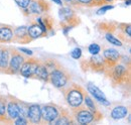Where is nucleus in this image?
I'll list each match as a JSON object with an SVG mask.
<instances>
[{
    "label": "nucleus",
    "instance_id": "1",
    "mask_svg": "<svg viewBox=\"0 0 131 125\" xmlns=\"http://www.w3.org/2000/svg\"><path fill=\"white\" fill-rule=\"evenodd\" d=\"M64 93L66 102L71 108L81 106L84 103V98L88 94L81 85L71 83L62 90Z\"/></svg>",
    "mask_w": 131,
    "mask_h": 125
},
{
    "label": "nucleus",
    "instance_id": "2",
    "mask_svg": "<svg viewBox=\"0 0 131 125\" xmlns=\"http://www.w3.org/2000/svg\"><path fill=\"white\" fill-rule=\"evenodd\" d=\"M104 74L111 79L114 84L125 85L130 82V66L117 62L113 67L107 69Z\"/></svg>",
    "mask_w": 131,
    "mask_h": 125
},
{
    "label": "nucleus",
    "instance_id": "3",
    "mask_svg": "<svg viewBox=\"0 0 131 125\" xmlns=\"http://www.w3.org/2000/svg\"><path fill=\"white\" fill-rule=\"evenodd\" d=\"M71 81H72L71 73L62 65L58 66L49 75V83H50L54 88L60 90H63L66 86H68L71 83Z\"/></svg>",
    "mask_w": 131,
    "mask_h": 125
},
{
    "label": "nucleus",
    "instance_id": "4",
    "mask_svg": "<svg viewBox=\"0 0 131 125\" xmlns=\"http://www.w3.org/2000/svg\"><path fill=\"white\" fill-rule=\"evenodd\" d=\"M50 8V5L47 0H30L28 6L21 9L24 16H38L47 13Z\"/></svg>",
    "mask_w": 131,
    "mask_h": 125
},
{
    "label": "nucleus",
    "instance_id": "5",
    "mask_svg": "<svg viewBox=\"0 0 131 125\" xmlns=\"http://www.w3.org/2000/svg\"><path fill=\"white\" fill-rule=\"evenodd\" d=\"M71 113L73 115L74 120L78 124L85 125L95 122L94 114L85 105H81V106H78V107L71 108Z\"/></svg>",
    "mask_w": 131,
    "mask_h": 125
},
{
    "label": "nucleus",
    "instance_id": "6",
    "mask_svg": "<svg viewBox=\"0 0 131 125\" xmlns=\"http://www.w3.org/2000/svg\"><path fill=\"white\" fill-rule=\"evenodd\" d=\"M62 107L54 104V103H48L40 107L41 113V123L46 124H52L61 113Z\"/></svg>",
    "mask_w": 131,
    "mask_h": 125
},
{
    "label": "nucleus",
    "instance_id": "7",
    "mask_svg": "<svg viewBox=\"0 0 131 125\" xmlns=\"http://www.w3.org/2000/svg\"><path fill=\"white\" fill-rule=\"evenodd\" d=\"M25 59L26 58L23 56V54L21 51H18L16 48L10 47V59H9V64H8L6 74L7 75L19 74V70L21 68V65L23 64Z\"/></svg>",
    "mask_w": 131,
    "mask_h": 125
},
{
    "label": "nucleus",
    "instance_id": "8",
    "mask_svg": "<svg viewBox=\"0 0 131 125\" xmlns=\"http://www.w3.org/2000/svg\"><path fill=\"white\" fill-rule=\"evenodd\" d=\"M86 64V66H82L84 71H92L95 73H105L107 70L105 62L103 60V57L100 55H94L91 58H89L87 61L83 62Z\"/></svg>",
    "mask_w": 131,
    "mask_h": 125
},
{
    "label": "nucleus",
    "instance_id": "9",
    "mask_svg": "<svg viewBox=\"0 0 131 125\" xmlns=\"http://www.w3.org/2000/svg\"><path fill=\"white\" fill-rule=\"evenodd\" d=\"M59 15L61 17V24H68L75 27L80 23V18L77 16L75 11L71 7H62L59 10Z\"/></svg>",
    "mask_w": 131,
    "mask_h": 125
},
{
    "label": "nucleus",
    "instance_id": "10",
    "mask_svg": "<svg viewBox=\"0 0 131 125\" xmlns=\"http://www.w3.org/2000/svg\"><path fill=\"white\" fill-rule=\"evenodd\" d=\"M38 62H39V60L32 59V58H26L19 70L20 76L26 79H33Z\"/></svg>",
    "mask_w": 131,
    "mask_h": 125
},
{
    "label": "nucleus",
    "instance_id": "11",
    "mask_svg": "<svg viewBox=\"0 0 131 125\" xmlns=\"http://www.w3.org/2000/svg\"><path fill=\"white\" fill-rule=\"evenodd\" d=\"M103 60L107 69L113 67L121 61V55L115 48H105L103 50Z\"/></svg>",
    "mask_w": 131,
    "mask_h": 125
},
{
    "label": "nucleus",
    "instance_id": "12",
    "mask_svg": "<svg viewBox=\"0 0 131 125\" xmlns=\"http://www.w3.org/2000/svg\"><path fill=\"white\" fill-rule=\"evenodd\" d=\"M6 113H7V117L10 120L11 123H13V121L19 116V110L17 106L16 98L8 95L7 96V106H6Z\"/></svg>",
    "mask_w": 131,
    "mask_h": 125
},
{
    "label": "nucleus",
    "instance_id": "13",
    "mask_svg": "<svg viewBox=\"0 0 131 125\" xmlns=\"http://www.w3.org/2000/svg\"><path fill=\"white\" fill-rule=\"evenodd\" d=\"M12 41L18 44H29L32 39L29 37L26 26H18L13 28V39Z\"/></svg>",
    "mask_w": 131,
    "mask_h": 125
},
{
    "label": "nucleus",
    "instance_id": "14",
    "mask_svg": "<svg viewBox=\"0 0 131 125\" xmlns=\"http://www.w3.org/2000/svg\"><path fill=\"white\" fill-rule=\"evenodd\" d=\"M87 92L89 94H91L94 97V99H96L102 105H105V106H109L110 105V102L107 100V97L105 96V94L103 93L102 90H100L97 86H95L94 84L89 83L87 85Z\"/></svg>",
    "mask_w": 131,
    "mask_h": 125
},
{
    "label": "nucleus",
    "instance_id": "15",
    "mask_svg": "<svg viewBox=\"0 0 131 125\" xmlns=\"http://www.w3.org/2000/svg\"><path fill=\"white\" fill-rule=\"evenodd\" d=\"M31 124H41V113H40V106L37 104H30L28 105L27 117H26Z\"/></svg>",
    "mask_w": 131,
    "mask_h": 125
},
{
    "label": "nucleus",
    "instance_id": "16",
    "mask_svg": "<svg viewBox=\"0 0 131 125\" xmlns=\"http://www.w3.org/2000/svg\"><path fill=\"white\" fill-rule=\"evenodd\" d=\"M10 59V47H6L0 44V73L6 74Z\"/></svg>",
    "mask_w": 131,
    "mask_h": 125
},
{
    "label": "nucleus",
    "instance_id": "17",
    "mask_svg": "<svg viewBox=\"0 0 131 125\" xmlns=\"http://www.w3.org/2000/svg\"><path fill=\"white\" fill-rule=\"evenodd\" d=\"M83 104L94 114L95 122H99L100 120L103 119V114L100 112V110L98 109L97 105L95 104L94 100H92V98L89 96V94H87V95L85 96V98H84V103H83Z\"/></svg>",
    "mask_w": 131,
    "mask_h": 125
},
{
    "label": "nucleus",
    "instance_id": "18",
    "mask_svg": "<svg viewBox=\"0 0 131 125\" xmlns=\"http://www.w3.org/2000/svg\"><path fill=\"white\" fill-rule=\"evenodd\" d=\"M54 125H69V124H76V121L73 118L72 113H70V110L63 108L61 109V113L57 120L52 123Z\"/></svg>",
    "mask_w": 131,
    "mask_h": 125
},
{
    "label": "nucleus",
    "instance_id": "19",
    "mask_svg": "<svg viewBox=\"0 0 131 125\" xmlns=\"http://www.w3.org/2000/svg\"><path fill=\"white\" fill-rule=\"evenodd\" d=\"M13 39V28L10 25L0 24V44L11 43Z\"/></svg>",
    "mask_w": 131,
    "mask_h": 125
},
{
    "label": "nucleus",
    "instance_id": "20",
    "mask_svg": "<svg viewBox=\"0 0 131 125\" xmlns=\"http://www.w3.org/2000/svg\"><path fill=\"white\" fill-rule=\"evenodd\" d=\"M49 72L45 66V64L42 61H39L37 67H36V70H35V73H34V77L33 79H36V80H39L43 83H49Z\"/></svg>",
    "mask_w": 131,
    "mask_h": 125
},
{
    "label": "nucleus",
    "instance_id": "21",
    "mask_svg": "<svg viewBox=\"0 0 131 125\" xmlns=\"http://www.w3.org/2000/svg\"><path fill=\"white\" fill-rule=\"evenodd\" d=\"M27 32H28L29 37H30L32 40L47 35V33L43 32V30L40 28V26L37 24L36 21H32V22L30 23V25L27 27Z\"/></svg>",
    "mask_w": 131,
    "mask_h": 125
},
{
    "label": "nucleus",
    "instance_id": "22",
    "mask_svg": "<svg viewBox=\"0 0 131 125\" xmlns=\"http://www.w3.org/2000/svg\"><path fill=\"white\" fill-rule=\"evenodd\" d=\"M6 106H7V96L0 94V122L1 123H11L7 117L6 113Z\"/></svg>",
    "mask_w": 131,
    "mask_h": 125
},
{
    "label": "nucleus",
    "instance_id": "23",
    "mask_svg": "<svg viewBox=\"0 0 131 125\" xmlns=\"http://www.w3.org/2000/svg\"><path fill=\"white\" fill-rule=\"evenodd\" d=\"M128 114V108L126 106L123 105H118L115 106L113 109L111 110V118L114 120H119V119H123L127 116Z\"/></svg>",
    "mask_w": 131,
    "mask_h": 125
},
{
    "label": "nucleus",
    "instance_id": "24",
    "mask_svg": "<svg viewBox=\"0 0 131 125\" xmlns=\"http://www.w3.org/2000/svg\"><path fill=\"white\" fill-rule=\"evenodd\" d=\"M105 38L107 39L108 43L114 45V46H116V47H122V45H123V44H122V40H121L120 38L116 37L111 31H107V32H106V34H105Z\"/></svg>",
    "mask_w": 131,
    "mask_h": 125
},
{
    "label": "nucleus",
    "instance_id": "25",
    "mask_svg": "<svg viewBox=\"0 0 131 125\" xmlns=\"http://www.w3.org/2000/svg\"><path fill=\"white\" fill-rule=\"evenodd\" d=\"M17 106H18V110H19V115L23 116V117H27V111H28V104L25 102H22L20 100L16 99Z\"/></svg>",
    "mask_w": 131,
    "mask_h": 125
},
{
    "label": "nucleus",
    "instance_id": "26",
    "mask_svg": "<svg viewBox=\"0 0 131 125\" xmlns=\"http://www.w3.org/2000/svg\"><path fill=\"white\" fill-rule=\"evenodd\" d=\"M42 62L45 64L46 68H47V70H48V72H49V74L52 70H54L58 66L61 65L60 62H58L57 60H54V59H49V60H46V61H42Z\"/></svg>",
    "mask_w": 131,
    "mask_h": 125
},
{
    "label": "nucleus",
    "instance_id": "27",
    "mask_svg": "<svg viewBox=\"0 0 131 125\" xmlns=\"http://www.w3.org/2000/svg\"><path fill=\"white\" fill-rule=\"evenodd\" d=\"M41 19H42V21H43V23H45V25L47 27L48 32L49 30H51L52 27H53V19L49 15H46L45 17H41Z\"/></svg>",
    "mask_w": 131,
    "mask_h": 125
},
{
    "label": "nucleus",
    "instance_id": "28",
    "mask_svg": "<svg viewBox=\"0 0 131 125\" xmlns=\"http://www.w3.org/2000/svg\"><path fill=\"white\" fill-rule=\"evenodd\" d=\"M75 5L85 6V7H93L95 6L93 0H75Z\"/></svg>",
    "mask_w": 131,
    "mask_h": 125
},
{
    "label": "nucleus",
    "instance_id": "29",
    "mask_svg": "<svg viewBox=\"0 0 131 125\" xmlns=\"http://www.w3.org/2000/svg\"><path fill=\"white\" fill-rule=\"evenodd\" d=\"M113 8H114V5H112V4H104L99 8L96 13H97V15H102V14H105L108 10H111Z\"/></svg>",
    "mask_w": 131,
    "mask_h": 125
},
{
    "label": "nucleus",
    "instance_id": "30",
    "mask_svg": "<svg viewBox=\"0 0 131 125\" xmlns=\"http://www.w3.org/2000/svg\"><path fill=\"white\" fill-rule=\"evenodd\" d=\"M88 50L89 53L94 56V55H98L99 53L101 51V47L99 46L98 44H91L89 47H88Z\"/></svg>",
    "mask_w": 131,
    "mask_h": 125
},
{
    "label": "nucleus",
    "instance_id": "31",
    "mask_svg": "<svg viewBox=\"0 0 131 125\" xmlns=\"http://www.w3.org/2000/svg\"><path fill=\"white\" fill-rule=\"evenodd\" d=\"M71 57L75 60H80L82 58V49L80 47H75L71 51Z\"/></svg>",
    "mask_w": 131,
    "mask_h": 125
},
{
    "label": "nucleus",
    "instance_id": "32",
    "mask_svg": "<svg viewBox=\"0 0 131 125\" xmlns=\"http://www.w3.org/2000/svg\"><path fill=\"white\" fill-rule=\"evenodd\" d=\"M13 123L15 125H26L29 123V121H28V119L26 117H23V116L19 115L16 119L13 121Z\"/></svg>",
    "mask_w": 131,
    "mask_h": 125
},
{
    "label": "nucleus",
    "instance_id": "33",
    "mask_svg": "<svg viewBox=\"0 0 131 125\" xmlns=\"http://www.w3.org/2000/svg\"><path fill=\"white\" fill-rule=\"evenodd\" d=\"M123 27H121L122 28V30L124 32V35H127L128 37H130L131 36V25L130 23H127V24H125V23H122L121 24Z\"/></svg>",
    "mask_w": 131,
    "mask_h": 125
},
{
    "label": "nucleus",
    "instance_id": "34",
    "mask_svg": "<svg viewBox=\"0 0 131 125\" xmlns=\"http://www.w3.org/2000/svg\"><path fill=\"white\" fill-rule=\"evenodd\" d=\"M14 1H15V3L17 4V6L20 7L21 9L26 8L28 6L29 2H30V0H14Z\"/></svg>",
    "mask_w": 131,
    "mask_h": 125
},
{
    "label": "nucleus",
    "instance_id": "35",
    "mask_svg": "<svg viewBox=\"0 0 131 125\" xmlns=\"http://www.w3.org/2000/svg\"><path fill=\"white\" fill-rule=\"evenodd\" d=\"M36 22H37V24L40 26V28L43 30V32H46L47 34H48V30H47V27H46V25H45V23H43V21H42V19H41V17H37L36 18Z\"/></svg>",
    "mask_w": 131,
    "mask_h": 125
},
{
    "label": "nucleus",
    "instance_id": "36",
    "mask_svg": "<svg viewBox=\"0 0 131 125\" xmlns=\"http://www.w3.org/2000/svg\"><path fill=\"white\" fill-rule=\"evenodd\" d=\"M19 51H21L22 54H25V55H27V56H32L33 55V53L30 50V49H27V48H24V47H20L19 49H18Z\"/></svg>",
    "mask_w": 131,
    "mask_h": 125
},
{
    "label": "nucleus",
    "instance_id": "37",
    "mask_svg": "<svg viewBox=\"0 0 131 125\" xmlns=\"http://www.w3.org/2000/svg\"><path fill=\"white\" fill-rule=\"evenodd\" d=\"M94 1V4H95V6H102V5H104V4H106V2H105V0H93Z\"/></svg>",
    "mask_w": 131,
    "mask_h": 125
},
{
    "label": "nucleus",
    "instance_id": "38",
    "mask_svg": "<svg viewBox=\"0 0 131 125\" xmlns=\"http://www.w3.org/2000/svg\"><path fill=\"white\" fill-rule=\"evenodd\" d=\"M62 1H65L67 3H71V4L75 5V0H62Z\"/></svg>",
    "mask_w": 131,
    "mask_h": 125
},
{
    "label": "nucleus",
    "instance_id": "39",
    "mask_svg": "<svg viewBox=\"0 0 131 125\" xmlns=\"http://www.w3.org/2000/svg\"><path fill=\"white\" fill-rule=\"evenodd\" d=\"M54 3H57V4H59V5H63V1L62 0H52Z\"/></svg>",
    "mask_w": 131,
    "mask_h": 125
},
{
    "label": "nucleus",
    "instance_id": "40",
    "mask_svg": "<svg viewBox=\"0 0 131 125\" xmlns=\"http://www.w3.org/2000/svg\"><path fill=\"white\" fill-rule=\"evenodd\" d=\"M115 0H105V2L106 3H113Z\"/></svg>",
    "mask_w": 131,
    "mask_h": 125
}]
</instances>
